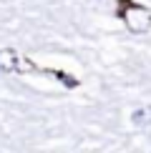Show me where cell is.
I'll use <instances>...</instances> for the list:
<instances>
[{"label": "cell", "mask_w": 151, "mask_h": 153, "mask_svg": "<svg viewBox=\"0 0 151 153\" xmlns=\"http://www.w3.org/2000/svg\"><path fill=\"white\" fill-rule=\"evenodd\" d=\"M18 68V53L13 48H0V71L13 73Z\"/></svg>", "instance_id": "cell-2"}, {"label": "cell", "mask_w": 151, "mask_h": 153, "mask_svg": "<svg viewBox=\"0 0 151 153\" xmlns=\"http://www.w3.org/2000/svg\"><path fill=\"white\" fill-rule=\"evenodd\" d=\"M123 20L134 33H146L151 28V10L141 8V5H134V8H129L123 13Z\"/></svg>", "instance_id": "cell-1"}, {"label": "cell", "mask_w": 151, "mask_h": 153, "mask_svg": "<svg viewBox=\"0 0 151 153\" xmlns=\"http://www.w3.org/2000/svg\"><path fill=\"white\" fill-rule=\"evenodd\" d=\"M131 123L136 128H146L151 126V105H138L134 113H131Z\"/></svg>", "instance_id": "cell-3"}]
</instances>
